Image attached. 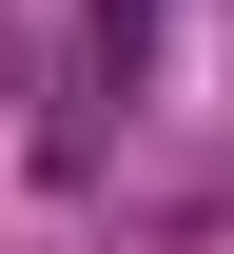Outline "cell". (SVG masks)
Returning <instances> with one entry per match:
<instances>
[{
  "label": "cell",
  "instance_id": "cell-1",
  "mask_svg": "<svg viewBox=\"0 0 234 254\" xmlns=\"http://www.w3.org/2000/svg\"><path fill=\"white\" fill-rule=\"evenodd\" d=\"M98 59H117V78L156 59V0H98Z\"/></svg>",
  "mask_w": 234,
  "mask_h": 254
}]
</instances>
